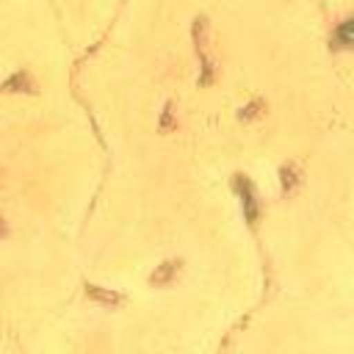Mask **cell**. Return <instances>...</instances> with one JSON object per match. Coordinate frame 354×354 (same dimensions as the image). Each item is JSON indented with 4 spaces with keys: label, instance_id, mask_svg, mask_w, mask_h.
<instances>
[{
    "label": "cell",
    "instance_id": "3",
    "mask_svg": "<svg viewBox=\"0 0 354 354\" xmlns=\"http://www.w3.org/2000/svg\"><path fill=\"white\" fill-rule=\"evenodd\" d=\"M177 266H180V263H163V266H160V271H158V274H152V285H166V282L174 277Z\"/></svg>",
    "mask_w": 354,
    "mask_h": 354
},
{
    "label": "cell",
    "instance_id": "2",
    "mask_svg": "<svg viewBox=\"0 0 354 354\" xmlns=\"http://www.w3.org/2000/svg\"><path fill=\"white\" fill-rule=\"evenodd\" d=\"M335 44H337V47H346V50L354 47V17H348V19H343V22L337 25V30H335Z\"/></svg>",
    "mask_w": 354,
    "mask_h": 354
},
{
    "label": "cell",
    "instance_id": "4",
    "mask_svg": "<svg viewBox=\"0 0 354 354\" xmlns=\"http://www.w3.org/2000/svg\"><path fill=\"white\" fill-rule=\"evenodd\" d=\"M88 296H94V299H100V301H105V304H116V301H119L116 293H105V290H100L97 285H88Z\"/></svg>",
    "mask_w": 354,
    "mask_h": 354
},
{
    "label": "cell",
    "instance_id": "1",
    "mask_svg": "<svg viewBox=\"0 0 354 354\" xmlns=\"http://www.w3.org/2000/svg\"><path fill=\"white\" fill-rule=\"evenodd\" d=\"M235 188L241 194V205H243V218L249 224H257V216H260V207H257V196H254V185L246 180V177H235Z\"/></svg>",
    "mask_w": 354,
    "mask_h": 354
}]
</instances>
